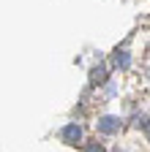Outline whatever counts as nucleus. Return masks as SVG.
<instances>
[{"label": "nucleus", "mask_w": 150, "mask_h": 152, "mask_svg": "<svg viewBox=\"0 0 150 152\" xmlns=\"http://www.w3.org/2000/svg\"><path fill=\"white\" fill-rule=\"evenodd\" d=\"M60 136H63L66 144H79L82 141V130H79V125H66Z\"/></svg>", "instance_id": "nucleus-1"}, {"label": "nucleus", "mask_w": 150, "mask_h": 152, "mask_svg": "<svg viewBox=\"0 0 150 152\" xmlns=\"http://www.w3.org/2000/svg\"><path fill=\"white\" fill-rule=\"evenodd\" d=\"M117 128H120V120H117V117H104V120L98 122V130H101V133H115Z\"/></svg>", "instance_id": "nucleus-2"}, {"label": "nucleus", "mask_w": 150, "mask_h": 152, "mask_svg": "<svg viewBox=\"0 0 150 152\" xmlns=\"http://www.w3.org/2000/svg\"><path fill=\"white\" fill-rule=\"evenodd\" d=\"M115 65L117 68H128V54L126 52H115Z\"/></svg>", "instance_id": "nucleus-3"}, {"label": "nucleus", "mask_w": 150, "mask_h": 152, "mask_svg": "<svg viewBox=\"0 0 150 152\" xmlns=\"http://www.w3.org/2000/svg\"><path fill=\"white\" fill-rule=\"evenodd\" d=\"M104 76H106V71L104 68H96V71H93V82H104Z\"/></svg>", "instance_id": "nucleus-4"}, {"label": "nucleus", "mask_w": 150, "mask_h": 152, "mask_svg": "<svg viewBox=\"0 0 150 152\" xmlns=\"http://www.w3.org/2000/svg\"><path fill=\"white\" fill-rule=\"evenodd\" d=\"M87 152H104V147H98V144H90V147H87Z\"/></svg>", "instance_id": "nucleus-5"}, {"label": "nucleus", "mask_w": 150, "mask_h": 152, "mask_svg": "<svg viewBox=\"0 0 150 152\" xmlns=\"http://www.w3.org/2000/svg\"><path fill=\"white\" fill-rule=\"evenodd\" d=\"M145 133H147V141H150V120L145 122Z\"/></svg>", "instance_id": "nucleus-6"}]
</instances>
